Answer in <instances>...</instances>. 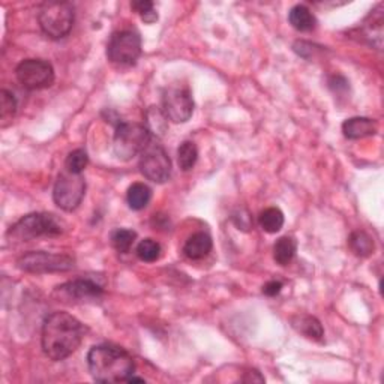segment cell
<instances>
[{
  "instance_id": "obj_12",
  "label": "cell",
  "mask_w": 384,
  "mask_h": 384,
  "mask_svg": "<svg viewBox=\"0 0 384 384\" xmlns=\"http://www.w3.org/2000/svg\"><path fill=\"white\" fill-rule=\"evenodd\" d=\"M53 296L68 305L95 302L102 296V287L92 280H76L59 285Z\"/></svg>"
},
{
  "instance_id": "obj_2",
  "label": "cell",
  "mask_w": 384,
  "mask_h": 384,
  "mask_svg": "<svg viewBox=\"0 0 384 384\" xmlns=\"http://www.w3.org/2000/svg\"><path fill=\"white\" fill-rule=\"evenodd\" d=\"M90 376L98 383H122L134 376L135 362L126 350L116 345H95L88 355Z\"/></svg>"
},
{
  "instance_id": "obj_6",
  "label": "cell",
  "mask_w": 384,
  "mask_h": 384,
  "mask_svg": "<svg viewBox=\"0 0 384 384\" xmlns=\"http://www.w3.org/2000/svg\"><path fill=\"white\" fill-rule=\"evenodd\" d=\"M142 55V38L134 30H121L113 34L107 56L116 67H132Z\"/></svg>"
},
{
  "instance_id": "obj_16",
  "label": "cell",
  "mask_w": 384,
  "mask_h": 384,
  "mask_svg": "<svg viewBox=\"0 0 384 384\" xmlns=\"http://www.w3.org/2000/svg\"><path fill=\"white\" fill-rule=\"evenodd\" d=\"M288 21L299 32H311L317 25V20L311 13V9L305 5H296L292 8L290 14H288Z\"/></svg>"
},
{
  "instance_id": "obj_9",
  "label": "cell",
  "mask_w": 384,
  "mask_h": 384,
  "mask_svg": "<svg viewBox=\"0 0 384 384\" xmlns=\"http://www.w3.org/2000/svg\"><path fill=\"white\" fill-rule=\"evenodd\" d=\"M15 76L23 88L29 90H39L51 86L55 81V69L47 60L27 59L17 67Z\"/></svg>"
},
{
  "instance_id": "obj_15",
  "label": "cell",
  "mask_w": 384,
  "mask_h": 384,
  "mask_svg": "<svg viewBox=\"0 0 384 384\" xmlns=\"http://www.w3.org/2000/svg\"><path fill=\"white\" fill-rule=\"evenodd\" d=\"M292 326L296 332L302 334L305 338L313 341H322L324 336V330L322 323L313 315H296L292 318Z\"/></svg>"
},
{
  "instance_id": "obj_25",
  "label": "cell",
  "mask_w": 384,
  "mask_h": 384,
  "mask_svg": "<svg viewBox=\"0 0 384 384\" xmlns=\"http://www.w3.org/2000/svg\"><path fill=\"white\" fill-rule=\"evenodd\" d=\"M88 163H89V156H88L86 151H83V149H77V151H74L68 155L65 167L71 173L81 174L84 172V168L88 167Z\"/></svg>"
},
{
  "instance_id": "obj_18",
  "label": "cell",
  "mask_w": 384,
  "mask_h": 384,
  "mask_svg": "<svg viewBox=\"0 0 384 384\" xmlns=\"http://www.w3.org/2000/svg\"><path fill=\"white\" fill-rule=\"evenodd\" d=\"M350 249L355 252L357 257H369V255L374 252L376 245L372 238L365 231H355L351 233V236L348 239Z\"/></svg>"
},
{
  "instance_id": "obj_28",
  "label": "cell",
  "mask_w": 384,
  "mask_h": 384,
  "mask_svg": "<svg viewBox=\"0 0 384 384\" xmlns=\"http://www.w3.org/2000/svg\"><path fill=\"white\" fill-rule=\"evenodd\" d=\"M281 290H282V282H280V281H270L263 287V293L269 297L278 296L281 293Z\"/></svg>"
},
{
  "instance_id": "obj_21",
  "label": "cell",
  "mask_w": 384,
  "mask_h": 384,
  "mask_svg": "<svg viewBox=\"0 0 384 384\" xmlns=\"http://www.w3.org/2000/svg\"><path fill=\"white\" fill-rule=\"evenodd\" d=\"M15 113L17 101L14 98V95L8 90H2L0 92V126L6 128L13 123Z\"/></svg>"
},
{
  "instance_id": "obj_11",
  "label": "cell",
  "mask_w": 384,
  "mask_h": 384,
  "mask_svg": "<svg viewBox=\"0 0 384 384\" xmlns=\"http://www.w3.org/2000/svg\"><path fill=\"white\" fill-rule=\"evenodd\" d=\"M163 113L173 123H185L194 113V100L189 89L172 86L163 95Z\"/></svg>"
},
{
  "instance_id": "obj_10",
  "label": "cell",
  "mask_w": 384,
  "mask_h": 384,
  "mask_svg": "<svg viewBox=\"0 0 384 384\" xmlns=\"http://www.w3.org/2000/svg\"><path fill=\"white\" fill-rule=\"evenodd\" d=\"M140 170L146 179L152 180L155 184H164L172 174V161L164 151V147L158 143L147 144V147L142 152L140 159Z\"/></svg>"
},
{
  "instance_id": "obj_20",
  "label": "cell",
  "mask_w": 384,
  "mask_h": 384,
  "mask_svg": "<svg viewBox=\"0 0 384 384\" xmlns=\"http://www.w3.org/2000/svg\"><path fill=\"white\" fill-rule=\"evenodd\" d=\"M259 222L266 233H278L284 227V213L278 207H269L260 213Z\"/></svg>"
},
{
  "instance_id": "obj_24",
  "label": "cell",
  "mask_w": 384,
  "mask_h": 384,
  "mask_svg": "<svg viewBox=\"0 0 384 384\" xmlns=\"http://www.w3.org/2000/svg\"><path fill=\"white\" fill-rule=\"evenodd\" d=\"M135 239H137V233L132 230H126V228H119L111 234V243H113L114 249L122 252V254L130 252Z\"/></svg>"
},
{
  "instance_id": "obj_8",
  "label": "cell",
  "mask_w": 384,
  "mask_h": 384,
  "mask_svg": "<svg viewBox=\"0 0 384 384\" xmlns=\"http://www.w3.org/2000/svg\"><path fill=\"white\" fill-rule=\"evenodd\" d=\"M17 266L18 269L29 273L67 272L74 268V259L63 254L34 251V252L21 255L17 261Z\"/></svg>"
},
{
  "instance_id": "obj_14",
  "label": "cell",
  "mask_w": 384,
  "mask_h": 384,
  "mask_svg": "<svg viewBox=\"0 0 384 384\" xmlns=\"http://www.w3.org/2000/svg\"><path fill=\"white\" fill-rule=\"evenodd\" d=\"M212 251V238L206 233H196L188 238L184 252L189 260H201Z\"/></svg>"
},
{
  "instance_id": "obj_1",
  "label": "cell",
  "mask_w": 384,
  "mask_h": 384,
  "mask_svg": "<svg viewBox=\"0 0 384 384\" xmlns=\"http://www.w3.org/2000/svg\"><path fill=\"white\" fill-rule=\"evenodd\" d=\"M84 338V326L68 313H53L42 324L41 344L47 357L65 360L76 353Z\"/></svg>"
},
{
  "instance_id": "obj_13",
  "label": "cell",
  "mask_w": 384,
  "mask_h": 384,
  "mask_svg": "<svg viewBox=\"0 0 384 384\" xmlns=\"http://www.w3.org/2000/svg\"><path fill=\"white\" fill-rule=\"evenodd\" d=\"M378 131V123L368 117H351L343 123V132L348 140H360L371 135H376Z\"/></svg>"
},
{
  "instance_id": "obj_26",
  "label": "cell",
  "mask_w": 384,
  "mask_h": 384,
  "mask_svg": "<svg viewBox=\"0 0 384 384\" xmlns=\"http://www.w3.org/2000/svg\"><path fill=\"white\" fill-rule=\"evenodd\" d=\"M131 6L146 23H153V21L158 20V13L155 11L153 2H149V0H138V2H134Z\"/></svg>"
},
{
  "instance_id": "obj_17",
  "label": "cell",
  "mask_w": 384,
  "mask_h": 384,
  "mask_svg": "<svg viewBox=\"0 0 384 384\" xmlns=\"http://www.w3.org/2000/svg\"><path fill=\"white\" fill-rule=\"evenodd\" d=\"M151 198H152V189L140 182L131 185L130 189H128V194H126L128 205H130V207L132 210L144 209L149 205Z\"/></svg>"
},
{
  "instance_id": "obj_4",
  "label": "cell",
  "mask_w": 384,
  "mask_h": 384,
  "mask_svg": "<svg viewBox=\"0 0 384 384\" xmlns=\"http://www.w3.org/2000/svg\"><path fill=\"white\" fill-rule=\"evenodd\" d=\"M151 140V131L144 125L119 122L116 126L113 142L114 155L122 161H130L138 153H142Z\"/></svg>"
},
{
  "instance_id": "obj_5",
  "label": "cell",
  "mask_w": 384,
  "mask_h": 384,
  "mask_svg": "<svg viewBox=\"0 0 384 384\" xmlns=\"http://www.w3.org/2000/svg\"><path fill=\"white\" fill-rule=\"evenodd\" d=\"M74 6L68 2H48L39 11L38 21L44 34L51 39L65 38L74 26Z\"/></svg>"
},
{
  "instance_id": "obj_7",
  "label": "cell",
  "mask_w": 384,
  "mask_h": 384,
  "mask_svg": "<svg viewBox=\"0 0 384 384\" xmlns=\"http://www.w3.org/2000/svg\"><path fill=\"white\" fill-rule=\"evenodd\" d=\"M84 194H86V180L81 174L71 173L67 170L56 180L53 200L62 210L72 212L81 205Z\"/></svg>"
},
{
  "instance_id": "obj_3",
  "label": "cell",
  "mask_w": 384,
  "mask_h": 384,
  "mask_svg": "<svg viewBox=\"0 0 384 384\" xmlns=\"http://www.w3.org/2000/svg\"><path fill=\"white\" fill-rule=\"evenodd\" d=\"M63 231L62 224L50 213H30L15 222L8 231V239L13 242H29L42 236H59Z\"/></svg>"
},
{
  "instance_id": "obj_23",
  "label": "cell",
  "mask_w": 384,
  "mask_h": 384,
  "mask_svg": "<svg viewBox=\"0 0 384 384\" xmlns=\"http://www.w3.org/2000/svg\"><path fill=\"white\" fill-rule=\"evenodd\" d=\"M161 245H159L153 239H144L137 247V255L138 259L144 263H153L159 257H161Z\"/></svg>"
},
{
  "instance_id": "obj_19",
  "label": "cell",
  "mask_w": 384,
  "mask_h": 384,
  "mask_svg": "<svg viewBox=\"0 0 384 384\" xmlns=\"http://www.w3.org/2000/svg\"><path fill=\"white\" fill-rule=\"evenodd\" d=\"M296 249H297V243L293 238L284 236L281 239L276 240L275 247H273V259L275 261L281 264V266H287L290 263L294 255H296Z\"/></svg>"
},
{
  "instance_id": "obj_27",
  "label": "cell",
  "mask_w": 384,
  "mask_h": 384,
  "mask_svg": "<svg viewBox=\"0 0 384 384\" xmlns=\"http://www.w3.org/2000/svg\"><path fill=\"white\" fill-rule=\"evenodd\" d=\"M147 122L149 126H151V130L149 131H155L156 134H163L167 128V117L163 113V110H158L155 107H152L151 110L147 111Z\"/></svg>"
},
{
  "instance_id": "obj_22",
  "label": "cell",
  "mask_w": 384,
  "mask_h": 384,
  "mask_svg": "<svg viewBox=\"0 0 384 384\" xmlns=\"http://www.w3.org/2000/svg\"><path fill=\"white\" fill-rule=\"evenodd\" d=\"M198 159V149L196 143L192 142H184L177 149V163L179 167L184 170V172H189V170L194 168Z\"/></svg>"
}]
</instances>
